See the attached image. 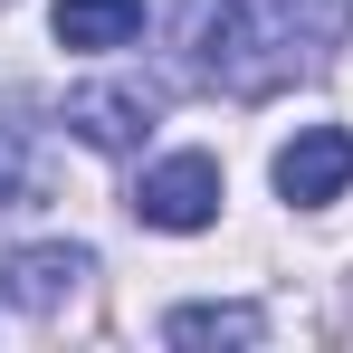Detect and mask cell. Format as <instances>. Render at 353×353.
I'll list each match as a JSON object with an SVG mask.
<instances>
[{
  "mask_svg": "<svg viewBox=\"0 0 353 353\" xmlns=\"http://www.w3.org/2000/svg\"><path fill=\"white\" fill-rule=\"evenodd\" d=\"M134 220L143 230H210L220 220V163L210 153H172L134 181Z\"/></svg>",
  "mask_w": 353,
  "mask_h": 353,
  "instance_id": "7a4b0ae2",
  "label": "cell"
},
{
  "mask_svg": "<svg viewBox=\"0 0 353 353\" xmlns=\"http://www.w3.org/2000/svg\"><path fill=\"white\" fill-rule=\"evenodd\" d=\"M143 39V0H58V48H124Z\"/></svg>",
  "mask_w": 353,
  "mask_h": 353,
  "instance_id": "8992f818",
  "label": "cell"
},
{
  "mask_svg": "<svg viewBox=\"0 0 353 353\" xmlns=\"http://www.w3.org/2000/svg\"><path fill=\"white\" fill-rule=\"evenodd\" d=\"M39 201V172H29V134L0 124V210H29Z\"/></svg>",
  "mask_w": 353,
  "mask_h": 353,
  "instance_id": "ba28073f",
  "label": "cell"
},
{
  "mask_svg": "<svg viewBox=\"0 0 353 353\" xmlns=\"http://www.w3.org/2000/svg\"><path fill=\"white\" fill-rule=\"evenodd\" d=\"M344 181H353V134L344 124H305L287 153H277V201H296V210L344 201Z\"/></svg>",
  "mask_w": 353,
  "mask_h": 353,
  "instance_id": "3957f363",
  "label": "cell"
},
{
  "mask_svg": "<svg viewBox=\"0 0 353 353\" xmlns=\"http://www.w3.org/2000/svg\"><path fill=\"white\" fill-rule=\"evenodd\" d=\"M163 334H172V344H258L268 315H258V305H181Z\"/></svg>",
  "mask_w": 353,
  "mask_h": 353,
  "instance_id": "52a82bcc",
  "label": "cell"
},
{
  "mask_svg": "<svg viewBox=\"0 0 353 353\" xmlns=\"http://www.w3.org/2000/svg\"><path fill=\"white\" fill-rule=\"evenodd\" d=\"M344 19H353V0H210L201 29H191V58L230 96H268L315 48H334Z\"/></svg>",
  "mask_w": 353,
  "mask_h": 353,
  "instance_id": "6da1fadb",
  "label": "cell"
},
{
  "mask_svg": "<svg viewBox=\"0 0 353 353\" xmlns=\"http://www.w3.org/2000/svg\"><path fill=\"white\" fill-rule=\"evenodd\" d=\"M67 124H77L96 153H134V143L153 134V96H134V86H77V96H67Z\"/></svg>",
  "mask_w": 353,
  "mask_h": 353,
  "instance_id": "5b68a950",
  "label": "cell"
},
{
  "mask_svg": "<svg viewBox=\"0 0 353 353\" xmlns=\"http://www.w3.org/2000/svg\"><path fill=\"white\" fill-rule=\"evenodd\" d=\"M77 277H96V258H86V248H67V239H48V248H10V258H0V296H10V305H29V315L67 305Z\"/></svg>",
  "mask_w": 353,
  "mask_h": 353,
  "instance_id": "277c9868",
  "label": "cell"
}]
</instances>
